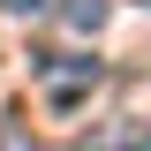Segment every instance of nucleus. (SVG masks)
I'll use <instances>...</instances> for the list:
<instances>
[{
    "mask_svg": "<svg viewBox=\"0 0 151 151\" xmlns=\"http://www.w3.org/2000/svg\"><path fill=\"white\" fill-rule=\"evenodd\" d=\"M38 91L53 106H76V98L98 91V60H76V53H38Z\"/></svg>",
    "mask_w": 151,
    "mask_h": 151,
    "instance_id": "f257e3e1",
    "label": "nucleus"
},
{
    "mask_svg": "<svg viewBox=\"0 0 151 151\" xmlns=\"http://www.w3.org/2000/svg\"><path fill=\"white\" fill-rule=\"evenodd\" d=\"M106 8H113V0H60V23H68V30H83V38H91L98 23H106Z\"/></svg>",
    "mask_w": 151,
    "mask_h": 151,
    "instance_id": "f03ea898",
    "label": "nucleus"
},
{
    "mask_svg": "<svg viewBox=\"0 0 151 151\" xmlns=\"http://www.w3.org/2000/svg\"><path fill=\"white\" fill-rule=\"evenodd\" d=\"M0 151H30V136L23 129H0Z\"/></svg>",
    "mask_w": 151,
    "mask_h": 151,
    "instance_id": "7ed1b4c3",
    "label": "nucleus"
},
{
    "mask_svg": "<svg viewBox=\"0 0 151 151\" xmlns=\"http://www.w3.org/2000/svg\"><path fill=\"white\" fill-rule=\"evenodd\" d=\"M0 8H8V15H38L45 0H0Z\"/></svg>",
    "mask_w": 151,
    "mask_h": 151,
    "instance_id": "20e7f679",
    "label": "nucleus"
}]
</instances>
